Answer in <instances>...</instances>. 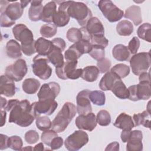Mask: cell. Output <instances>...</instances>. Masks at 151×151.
Instances as JSON below:
<instances>
[{"mask_svg": "<svg viewBox=\"0 0 151 151\" xmlns=\"http://www.w3.org/2000/svg\"><path fill=\"white\" fill-rule=\"evenodd\" d=\"M35 119L32 104L25 99L18 102L11 110L9 122L25 127L31 125Z\"/></svg>", "mask_w": 151, "mask_h": 151, "instance_id": "cell-1", "label": "cell"}, {"mask_svg": "<svg viewBox=\"0 0 151 151\" xmlns=\"http://www.w3.org/2000/svg\"><path fill=\"white\" fill-rule=\"evenodd\" d=\"M15 38L21 42L22 52L27 56L36 52L34 35L32 31L24 24H17L12 28Z\"/></svg>", "mask_w": 151, "mask_h": 151, "instance_id": "cell-2", "label": "cell"}, {"mask_svg": "<svg viewBox=\"0 0 151 151\" xmlns=\"http://www.w3.org/2000/svg\"><path fill=\"white\" fill-rule=\"evenodd\" d=\"M77 113L76 106L71 102H66L52 122L51 129L55 132H64Z\"/></svg>", "mask_w": 151, "mask_h": 151, "instance_id": "cell-3", "label": "cell"}, {"mask_svg": "<svg viewBox=\"0 0 151 151\" xmlns=\"http://www.w3.org/2000/svg\"><path fill=\"white\" fill-rule=\"evenodd\" d=\"M70 17L77 20L81 27L86 26L87 21L92 17V12L87 5L81 2L71 1L67 9Z\"/></svg>", "mask_w": 151, "mask_h": 151, "instance_id": "cell-4", "label": "cell"}, {"mask_svg": "<svg viewBox=\"0 0 151 151\" xmlns=\"http://www.w3.org/2000/svg\"><path fill=\"white\" fill-rule=\"evenodd\" d=\"M151 57L150 52H141L134 54L130 60V65L134 74L139 76L150 67Z\"/></svg>", "mask_w": 151, "mask_h": 151, "instance_id": "cell-5", "label": "cell"}, {"mask_svg": "<svg viewBox=\"0 0 151 151\" xmlns=\"http://www.w3.org/2000/svg\"><path fill=\"white\" fill-rule=\"evenodd\" d=\"M32 68L34 74L40 79H48L52 74V68L48 65L50 63L47 56L37 54L33 58Z\"/></svg>", "mask_w": 151, "mask_h": 151, "instance_id": "cell-6", "label": "cell"}, {"mask_svg": "<svg viewBox=\"0 0 151 151\" xmlns=\"http://www.w3.org/2000/svg\"><path fill=\"white\" fill-rule=\"evenodd\" d=\"M98 6L104 17L110 22H117L124 16L123 11L110 0L100 1L98 3Z\"/></svg>", "mask_w": 151, "mask_h": 151, "instance_id": "cell-7", "label": "cell"}, {"mask_svg": "<svg viewBox=\"0 0 151 151\" xmlns=\"http://www.w3.org/2000/svg\"><path fill=\"white\" fill-rule=\"evenodd\" d=\"M77 63V61H66L62 66L56 67L55 73L57 77L62 80H76L80 77L83 69L76 68Z\"/></svg>", "mask_w": 151, "mask_h": 151, "instance_id": "cell-8", "label": "cell"}, {"mask_svg": "<svg viewBox=\"0 0 151 151\" xmlns=\"http://www.w3.org/2000/svg\"><path fill=\"white\" fill-rule=\"evenodd\" d=\"M88 142V136L84 131L78 130L68 136L64 142L65 148L70 151H77Z\"/></svg>", "mask_w": 151, "mask_h": 151, "instance_id": "cell-9", "label": "cell"}, {"mask_svg": "<svg viewBox=\"0 0 151 151\" xmlns=\"http://www.w3.org/2000/svg\"><path fill=\"white\" fill-rule=\"evenodd\" d=\"M27 71L26 61L24 59L19 58L12 64L6 67L5 75L14 81H19L22 80Z\"/></svg>", "mask_w": 151, "mask_h": 151, "instance_id": "cell-10", "label": "cell"}, {"mask_svg": "<svg viewBox=\"0 0 151 151\" xmlns=\"http://www.w3.org/2000/svg\"><path fill=\"white\" fill-rule=\"evenodd\" d=\"M60 92V86L56 82H50L43 84L38 94V100H54Z\"/></svg>", "mask_w": 151, "mask_h": 151, "instance_id": "cell-11", "label": "cell"}, {"mask_svg": "<svg viewBox=\"0 0 151 151\" xmlns=\"http://www.w3.org/2000/svg\"><path fill=\"white\" fill-rule=\"evenodd\" d=\"M32 106L35 117L37 118L42 114L47 116L52 114L57 109L58 103L55 100L44 101L38 100V101L32 103Z\"/></svg>", "mask_w": 151, "mask_h": 151, "instance_id": "cell-12", "label": "cell"}, {"mask_svg": "<svg viewBox=\"0 0 151 151\" xmlns=\"http://www.w3.org/2000/svg\"><path fill=\"white\" fill-rule=\"evenodd\" d=\"M71 1H61L59 5L58 10L53 17L52 22L58 27H63L67 25L70 21V16L67 12V9Z\"/></svg>", "mask_w": 151, "mask_h": 151, "instance_id": "cell-13", "label": "cell"}, {"mask_svg": "<svg viewBox=\"0 0 151 151\" xmlns=\"http://www.w3.org/2000/svg\"><path fill=\"white\" fill-rule=\"evenodd\" d=\"M90 91L87 89L83 90L80 91L76 97L77 112L79 115H86L92 111V107L88 97Z\"/></svg>", "mask_w": 151, "mask_h": 151, "instance_id": "cell-14", "label": "cell"}, {"mask_svg": "<svg viewBox=\"0 0 151 151\" xmlns=\"http://www.w3.org/2000/svg\"><path fill=\"white\" fill-rule=\"evenodd\" d=\"M76 125L81 130L93 131L97 126V120L95 114L91 112L87 114H80L76 119Z\"/></svg>", "mask_w": 151, "mask_h": 151, "instance_id": "cell-15", "label": "cell"}, {"mask_svg": "<svg viewBox=\"0 0 151 151\" xmlns=\"http://www.w3.org/2000/svg\"><path fill=\"white\" fill-rule=\"evenodd\" d=\"M143 134L142 131L134 130L131 131L130 137L127 142L126 150L127 151H142Z\"/></svg>", "mask_w": 151, "mask_h": 151, "instance_id": "cell-16", "label": "cell"}, {"mask_svg": "<svg viewBox=\"0 0 151 151\" xmlns=\"http://www.w3.org/2000/svg\"><path fill=\"white\" fill-rule=\"evenodd\" d=\"M16 87L14 81L5 75H2L0 79V93L8 97H11L15 94Z\"/></svg>", "mask_w": 151, "mask_h": 151, "instance_id": "cell-17", "label": "cell"}, {"mask_svg": "<svg viewBox=\"0 0 151 151\" xmlns=\"http://www.w3.org/2000/svg\"><path fill=\"white\" fill-rule=\"evenodd\" d=\"M23 10L24 9L21 7L20 2H15L9 4L4 11L1 12V13L4 12L10 19L15 21V20L21 17Z\"/></svg>", "mask_w": 151, "mask_h": 151, "instance_id": "cell-18", "label": "cell"}, {"mask_svg": "<svg viewBox=\"0 0 151 151\" xmlns=\"http://www.w3.org/2000/svg\"><path fill=\"white\" fill-rule=\"evenodd\" d=\"M85 27L91 36L104 34V27L97 17H91L89 19Z\"/></svg>", "mask_w": 151, "mask_h": 151, "instance_id": "cell-19", "label": "cell"}, {"mask_svg": "<svg viewBox=\"0 0 151 151\" xmlns=\"http://www.w3.org/2000/svg\"><path fill=\"white\" fill-rule=\"evenodd\" d=\"M114 126L122 130H131L134 127V122L132 117L125 113H121L116 118Z\"/></svg>", "mask_w": 151, "mask_h": 151, "instance_id": "cell-20", "label": "cell"}, {"mask_svg": "<svg viewBox=\"0 0 151 151\" xmlns=\"http://www.w3.org/2000/svg\"><path fill=\"white\" fill-rule=\"evenodd\" d=\"M119 80L121 79L114 73L111 71H107L101 78L99 83V87L103 91L111 90L114 83Z\"/></svg>", "mask_w": 151, "mask_h": 151, "instance_id": "cell-21", "label": "cell"}, {"mask_svg": "<svg viewBox=\"0 0 151 151\" xmlns=\"http://www.w3.org/2000/svg\"><path fill=\"white\" fill-rule=\"evenodd\" d=\"M35 47L38 54L47 56L52 49L53 44L51 41L43 37H40L35 41Z\"/></svg>", "mask_w": 151, "mask_h": 151, "instance_id": "cell-22", "label": "cell"}, {"mask_svg": "<svg viewBox=\"0 0 151 151\" xmlns=\"http://www.w3.org/2000/svg\"><path fill=\"white\" fill-rule=\"evenodd\" d=\"M124 17L132 21L136 26L140 25L142 22L141 9L137 5H132L127 8L125 11Z\"/></svg>", "mask_w": 151, "mask_h": 151, "instance_id": "cell-23", "label": "cell"}, {"mask_svg": "<svg viewBox=\"0 0 151 151\" xmlns=\"http://www.w3.org/2000/svg\"><path fill=\"white\" fill-rule=\"evenodd\" d=\"M42 1L34 0L31 1V6L28 10L29 18L32 21L41 20V14L43 9Z\"/></svg>", "mask_w": 151, "mask_h": 151, "instance_id": "cell-24", "label": "cell"}, {"mask_svg": "<svg viewBox=\"0 0 151 151\" xmlns=\"http://www.w3.org/2000/svg\"><path fill=\"white\" fill-rule=\"evenodd\" d=\"M62 51H63L60 48L53 45L52 49L47 56L49 61L54 65L55 68L62 66L64 63Z\"/></svg>", "mask_w": 151, "mask_h": 151, "instance_id": "cell-25", "label": "cell"}, {"mask_svg": "<svg viewBox=\"0 0 151 151\" xmlns=\"http://www.w3.org/2000/svg\"><path fill=\"white\" fill-rule=\"evenodd\" d=\"M57 11V5L55 1H50L43 7L41 20L45 22H52L53 17Z\"/></svg>", "mask_w": 151, "mask_h": 151, "instance_id": "cell-26", "label": "cell"}, {"mask_svg": "<svg viewBox=\"0 0 151 151\" xmlns=\"http://www.w3.org/2000/svg\"><path fill=\"white\" fill-rule=\"evenodd\" d=\"M112 55L117 61H127L130 58V52L127 47L123 44L116 45L112 50Z\"/></svg>", "mask_w": 151, "mask_h": 151, "instance_id": "cell-27", "label": "cell"}, {"mask_svg": "<svg viewBox=\"0 0 151 151\" xmlns=\"http://www.w3.org/2000/svg\"><path fill=\"white\" fill-rule=\"evenodd\" d=\"M21 45L14 40H10L6 44V52L7 55L11 58H18L22 55Z\"/></svg>", "mask_w": 151, "mask_h": 151, "instance_id": "cell-28", "label": "cell"}, {"mask_svg": "<svg viewBox=\"0 0 151 151\" xmlns=\"http://www.w3.org/2000/svg\"><path fill=\"white\" fill-rule=\"evenodd\" d=\"M136 91L139 100L149 99L151 96L150 82L140 81L136 84Z\"/></svg>", "mask_w": 151, "mask_h": 151, "instance_id": "cell-29", "label": "cell"}, {"mask_svg": "<svg viewBox=\"0 0 151 151\" xmlns=\"http://www.w3.org/2000/svg\"><path fill=\"white\" fill-rule=\"evenodd\" d=\"M99 70L97 67L94 65H89L83 69L81 77L87 82H93L98 78L99 76Z\"/></svg>", "mask_w": 151, "mask_h": 151, "instance_id": "cell-30", "label": "cell"}, {"mask_svg": "<svg viewBox=\"0 0 151 151\" xmlns=\"http://www.w3.org/2000/svg\"><path fill=\"white\" fill-rule=\"evenodd\" d=\"M111 91L117 97L120 99H126L129 98V93L128 88L121 80L117 81L114 83Z\"/></svg>", "mask_w": 151, "mask_h": 151, "instance_id": "cell-31", "label": "cell"}, {"mask_svg": "<svg viewBox=\"0 0 151 151\" xmlns=\"http://www.w3.org/2000/svg\"><path fill=\"white\" fill-rule=\"evenodd\" d=\"M40 87V82L33 78H26L24 80L22 85L23 91L28 94L35 93Z\"/></svg>", "mask_w": 151, "mask_h": 151, "instance_id": "cell-32", "label": "cell"}, {"mask_svg": "<svg viewBox=\"0 0 151 151\" xmlns=\"http://www.w3.org/2000/svg\"><path fill=\"white\" fill-rule=\"evenodd\" d=\"M150 113L147 110L143 111L142 113L134 114L133 115V122L134 126H138L143 125L145 127L150 129Z\"/></svg>", "mask_w": 151, "mask_h": 151, "instance_id": "cell-33", "label": "cell"}, {"mask_svg": "<svg viewBox=\"0 0 151 151\" xmlns=\"http://www.w3.org/2000/svg\"><path fill=\"white\" fill-rule=\"evenodd\" d=\"M132 23L126 19L122 20L116 25V31L121 36H129L133 32Z\"/></svg>", "mask_w": 151, "mask_h": 151, "instance_id": "cell-34", "label": "cell"}, {"mask_svg": "<svg viewBox=\"0 0 151 151\" xmlns=\"http://www.w3.org/2000/svg\"><path fill=\"white\" fill-rule=\"evenodd\" d=\"M151 25L149 23H144L140 25L137 30L138 37L149 42H151Z\"/></svg>", "mask_w": 151, "mask_h": 151, "instance_id": "cell-35", "label": "cell"}, {"mask_svg": "<svg viewBox=\"0 0 151 151\" xmlns=\"http://www.w3.org/2000/svg\"><path fill=\"white\" fill-rule=\"evenodd\" d=\"M89 99L91 102L97 106H103L106 102V96L104 92L100 90H94L90 91L89 94Z\"/></svg>", "mask_w": 151, "mask_h": 151, "instance_id": "cell-36", "label": "cell"}, {"mask_svg": "<svg viewBox=\"0 0 151 151\" xmlns=\"http://www.w3.org/2000/svg\"><path fill=\"white\" fill-rule=\"evenodd\" d=\"M111 71L114 73L120 79L127 77L130 71V67L124 64H117L111 68Z\"/></svg>", "mask_w": 151, "mask_h": 151, "instance_id": "cell-37", "label": "cell"}, {"mask_svg": "<svg viewBox=\"0 0 151 151\" xmlns=\"http://www.w3.org/2000/svg\"><path fill=\"white\" fill-rule=\"evenodd\" d=\"M57 31V27L54 24H46L41 27L40 34L44 38H51L54 37Z\"/></svg>", "mask_w": 151, "mask_h": 151, "instance_id": "cell-38", "label": "cell"}, {"mask_svg": "<svg viewBox=\"0 0 151 151\" xmlns=\"http://www.w3.org/2000/svg\"><path fill=\"white\" fill-rule=\"evenodd\" d=\"M81 55L82 54L74 43L70 46L64 53V57L66 61H77Z\"/></svg>", "mask_w": 151, "mask_h": 151, "instance_id": "cell-39", "label": "cell"}, {"mask_svg": "<svg viewBox=\"0 0 151 151\" xmlns=\"http://www.w3.org/2000/svg\"><path fill=\"white\" fill-rule=\"evenodd\" d=\"M97 123L101 126H107L111 122V116L109 111L106 110H100L96 117Z\"/></svg>", "mask_w": 151, "mask_h": 151, "instance_id": "cell-40", "label": "cell"}, {"mask_svg": "<svg viewBox=\"0 0 151 151\" xmlns=\"http://www.w3.org/2000/svg\"><path fill=\"white\" fill-rule=\"evenodd\" d=\"M35 123L37 128L41 131H45L51 128L52 122L47 116H39L36 118Z\"/></svg>", "mask_w": 151, "mask_h": 151, "instance_id": "cell-41", "label": "cell"}, {"mask_svg": "<svg viewBox=\"0 0 151 151\" xmlns=\"http://www.w3.org/2000/svg\"><path fill=\"white\" fill-rule=\"evenodd\" d=\"M67 38L71 42H77L83 38V34L80 28H71L67 32Z\"/></svg>", "mask_w": 151, "mask_h": 151, "instance_id": "cell-42", "label": "cell"}, {"mask_svg": "<svg viewBox=\"0 0 151 151\" xmlns=\"http://www.w3.org/2000/svg\"><path fill=\"white\" fill-rule=\"evenodd\" d=\"M88 54L94 60L100 61L104 58L105 50L104 48L99 45H92L91 51Z\"/></svg>", "mask_w": 151, "mask_h": 151, "instance_id": "cell-43", "label": "cell"}, {"mask_svg": "<svg viewBox=\"0 0 151 151\" xmlns=\"http://www.w3.org/2000/svg\"><path fill=\"white\" fill-rule=\"evenodd\" d=\"M23 145L22 139L18 136H12L8 139V147L14 150H21Z\"/></svg>", "mask_w": 151, "mask_h": 151, "instance_id": "cell-44", "label": "cell"}, {"mask_svg": "<svg viewBox=\"0 0 151 151\" xmlns=\"http://www.w3.org/2000/svg\"><path fill=\"white\" fill-rule=\"evenodd\" d=\"M74 44L82 55L84 54H88L92 47L90 42L85 40H81Z\"/></svg>", "mask_w": 151, "mask_h": 151, "instance_id": "cell-45", "label": "cell"}, {"mask_svg": "<svg viewBox=\"0 0 151 151\" xmlns=\"http://www.w3.org/2000/svg\"><path fill=\"white\" fill-rule=\"evenodd\" d=\"M90 43L92 45H99L105 48L109 44V41L103 35H93L91 37Z\"/></svg>", "mask_w": 151, "mask_h": 151, "instance_id": "cell-46", "label": "cell"}, {"mask_svg": "<svg viewBox=\"0 0 151 151\" xmlns=\"http://www.w3.org/2000/svg\"><path fill=\"white\" fill-rule=\"evenodd\" d=\"M56 136H58L57 132L53 130H47L42 132L41 136V139L43 143L50 146L52 140Z\"/></svg>", "mask_w": 151, "mask_h": 151, "instance_id": "cell-47", "label": "cell"}, {"mask_svg": "<svg viewBox=\"0 0 151 151\" xmlns=\"http://www.w3.org/2000/svg\"><path fill=\"white\" fill-rule=\"evenodd\" d=\"M97 65L100 73H104L109 71L111 65V63L110 60L107 58H104L102 60L97 61Z\"/></svg>", "mask_w": 151, "mask_h": 151, "instance_id": "cell-48", "label": "cell"}, {"mask_svg": "<svg viewBox=\"0 0 151 151\" xmlns=\"http://www.w3.org/2000/svg\"><path fill=\"white\" fill-rule=\"evenodd\" d=\"M25 140L29 144L35 143L39 140V134L34 130H29L25 134Z\"/></svg>", "mask_w": 151, "mask_h": 151, "instance_id": "cell-49", "label": "cell"}, {"mask_svg": "<svg viewBox=\"0 0 151 151\" xmlns=\"http://www.w3.org/2000/svg\"><path fill=\"white\" fill-rule=\"evenodd\" d=\"M140 47V41L137 37H133L129 41L128 44V49L130 52L132 54L137 53Z\"/></svg>", "mask_w": 151, "mask_h": 151, "instance_id": "cell-50", "label": "cell"}, {"mask_svg": "<svg viewBox=\"0 0 151 151\" xmlns=\"http://www.w3.org/2000/svg\"><path fill=\"white\" fill-rule=\"evenodd\" d=\"M0 25L2 27H10L15 24V21L10 19L4 12L1 13Z\"/></svg>", "mask_w": 151, "mask_h": 151, "instance_id": "cell-51", "label": "cell"}, {"mask_svg": "<svg viewBox=\"0 0 151 151\" xmlns=\"http://www.w3.org/2000/svg\"><path fill=\"white\" fill-rule=\"evenodd\" d=\"M63 139L59 136L55 137L51 141L50 147L52 150H56L60 148L63 145Z\"/></svg>", "mask_w": 151, "mask_h": 151, "instance_id": "cell-52", "label": "cell"}, {"mask_svg": "<svg viewBox=\"0 0 151 151\" xmlns=\"http://www.w3.org/2000/svg\"><path fill=\"white\" fill-rule=\"evenodd\" d=\"M128 90L129 93V96L128 99L134 101H138L139 100L137 97V91H136V84L130 86L128 88Z\"/></svg>", "mask_w": 151, "mask_h": 151, "instance_id": "cell-53", "label": "cell"}, {"mask_svg": "<svg viewBox=\"0 0 151 151\" xmlns=\"http://www.w3.org/2000/svg\"><path fill=\"white\" fill-rule=\"evenodd\" d=\"M8 139L9 137L6 135L0 134V149L1 150L7 149L8 147Z\"/></svg>", "mask_w": 151, "mask_h": 151, "instance_id": "cell-54", "label": "cell"}, {"mask_svg": "<svg viewBox=\"0 0 151 151\" xmlns=\"http://www.w3.org/2000/svg\"><path fill=\"white\" fill-rule=\"evenodd\" d=\"M51 41L53 45L60 48L63 51L64 50L66 47V43L63 39L61 38H54Z\"/></svg>", "mask_w": 151, "mask_h": 151, "instance_id": "cell-55", "label": "cell"}, {"mask_svg": "<svg viewBox=\"0 0 151 151\" xmlns=\"http://www.w3.org/2000/svg\"><path fill=\"white\" fill-rule=\"evenodd\" d=\"M19 101L18 99H12V100H8L6 106L4 108V110L6 111H10L13 108V107Z\"/></svg>", "mask_w": 151, "mask_h": 151, "instance_id": "cell-56", "label": "cell"}, {"mask_svg": "<svg viewBox=\"0 0 151 151\" xmlns=\"http://www.w3.org/2000/svg\"><path fill=\"white\" fill-rule=\"evenodd\" d=\"M105 150H115L118 151L119 150V143L117 142H114L110 144H109L106 148L105 149Z\"/></svg>", "mask_w": 151, "mask_h": 151, "instance_id": "cell-57", "label": "cell"}, {"mask_svg": "<svg viewBox=\"0 0 151 151\" xmlns=\"http://www.w3.org/2000/svg\"><path fill=\"white\" fill-rule=\"evenodd\" d=\"M130 132H131V130H122L120 137H121V140L123 143H126L127 142L130 137Z\"/></svg>", "mask_w": 151, "mask_h": 151, "instance_id": "cell-58", "label": "cell"}, {"mask_svg": "<svg viewBox=\"0 0 151 151\" xmlns=\"http://www.w3.org/2000/svg\"><path fill=\"white\" fill-rule=\"evenodd\" d=\"M139 82L140 81H148V82H150V73H147L146 72H143L142 73H141L139 75Z\"/></svg>", "mask_w": 151, "mask_h": 151, "instance_id": "cell-59", "label": "cell"}, {"mask_svg": "<svg viewBox=\"0 0 151 151\" xmlns=\"http://www.w3.org/2000/svg\"><path fill=\"white\" fill-rule=\"evenodd\" d=\"M1 126L2 127L6 122V111L1 110Z\"/></svg>", "mask_w": 151, "mask_h": 151, "instance_id": "cell-60", "label": "cell"}, {"mask_svg": "<svg viewBox=\"0 0 151 151\" xmlns=\"http://www.w3.org/2000/svg\"><path fill=\"white\" fill-rule=\"evenodd\" d=\"M44 145L42 143H39L37 145H36L33 148L34 150H40V151H42L44 150Z\"/></svg>", "mask_w": 151, "mask_h": 151, "instance_id": "cell-61", "label": "cell"}, {"mask_svg": "<svg viewBox=\"0 0 151 151\" xmlns=\"http://www.w3.org/2000/svg\"><path fill=\"white\" fill-rule=\"evenodd\" d=\"M7 101L6 100V99L2 97V96L1 97V110L3 109L6 105L7 104Z\"/></svg>", "mask_w": 151, "mask_h": 151, "instance_id": "cell-62", "label": "cell"}, {"mask_svg": "<svg viewBox=\"0 0 151 151\" xmlns=\"http://www.w3.org/2000/svg\"><path fill=\"white\" fill-rule=\"evenodd\" d=\"M19 2L21 4V7L24 9L25 7H26L27 6L28 3L31 2V1H21Z\"/></svg>", "mask_w": 151, "mask_h": 151, "instance_id": "cell-63", "label": "cell"}, {"mask_svg": "<svg viewBox=\"0 0 151 151\" xmlns=\"http://www.w3.org/2000/svg\"><path fill=\"white\" fill-rule=\"evenodd\" d=\"M33 150V148L31 146H27L24 148L21 149V150Z\"/></svg>", "mask_w": 151, "mask_h": 151, "instance_id": "cell-64", "label": "cell"}]
</instances>
